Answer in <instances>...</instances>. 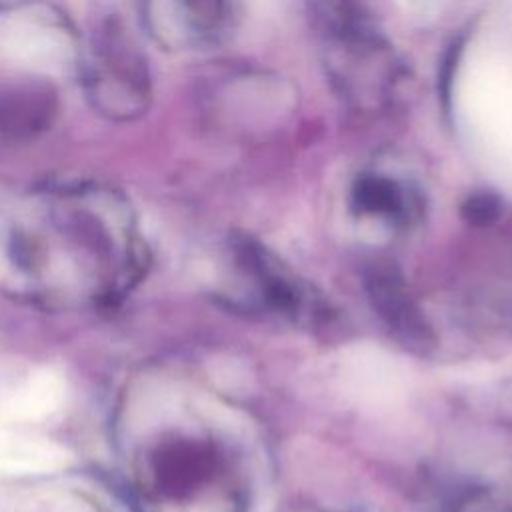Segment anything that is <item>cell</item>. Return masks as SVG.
Listing matches in <instances>:
<instances>
[{
    "instance_id": "1",
    "label": "cell",
    "mask_w": 512,
    "mask_h": 512,
    "mask_svg": "<svg viewBox=\"0 0 512 512\" xmlns=\"http://www.w3.org/2000/svg\"><path fill=\"white\" fill-rule=\"evenodd\" d=\"M314 24L330 84L356 112L386 110L402 66L366 0H314Z\"/></svg>"
},
{
    "instance_id": "2",
    "label": "cell",
    "mask_w": 512,
    "mask_h": 512,
    "mask_svg": "<svg viewBox=\"0 0 512 512\" xmlns=\"http://www.w3.org/2000/svg\"><path fill=\"white\" fill-rule=\"evenodd\" d=\"M364 278L374 310L394 336L404 346L426 352L434 344V334L424 314L406 292L400 272L386 262H374Z\"/></svg>"
},
{
    "instance_id": "6",
    "label": "cell",
    "mask_w": 512,
    "mask_h": 512,
    "mask_svg": "<svg viewBox=\"0 0 512 512\" xmlns=\"http://www.w3.org/2000/svg\"><path fill=\"white\" fill-rule=\"evenodd\" d=\"M64 394V380L52 370H40L30 374L4 398L0 412L10 420H38L58 410Z\"/></svg>"
},
{
    "instance_id": "3",
    "label": "cell",
    "mask_w": 512,
    "mask_h": 512,
    "mask_svg": "<svg viewBox=\"0 0 512 512\" xmlns=\"http://www.w3.org/2000/svg\"><path fill=\"white\" fill-rule=\"evenodd\" d=\"M242 258L254 274L264 298L276 310L292 318H300L310 310L312 296L304 282H300L266 246L254 240H244Z\"/></svg>"
},
{
    "instance_id": "7",
    "label": "cell",
    "mask_w": 512,
    "mask_h": 512,
    "mask_svg": "<svg viewBox=\"0 0 512 512\" xmlns=\"http://www.w3.org/2000/svg\"><path fill=\"white\" fill-rule=\"evenodd\" d=\"M498 214H500L498 198H494L492 194H486V192L470 196L462 206V216L470 224H476V226H484V224L494 222L498 218Z\"/></svg>"
},
{
    "instance_id": "5",
    "label": "cell",
    "mask_w": 512,
    "mask_h": 512,
    "mask_svg": "<svg viewBox=\"0 0 512 512\" xmlns=\"http://www.w3.org/2000/svg\"><path fill=\"white\" fill-rule=\"evenodd\" d=\"M70 460V452L56 442L0 432V474H52Z\"/></svg>"
},
{
    "instance_id": "4",
    "label": "cell",
    "mask_w": 512,
    "mask_h": 512,
    "mask_svg": "<svg viewBox=\"0 0 512 512\" xmlns=\"http://www.w3.org/2000/svg\"><path fill=\"white\" fill-rule=\"evenodd\" d=\"M352 206L364 216L408 222L418 212V196L390 174L364 172L352 186Z\"/></svg>"
}]
</instances>
